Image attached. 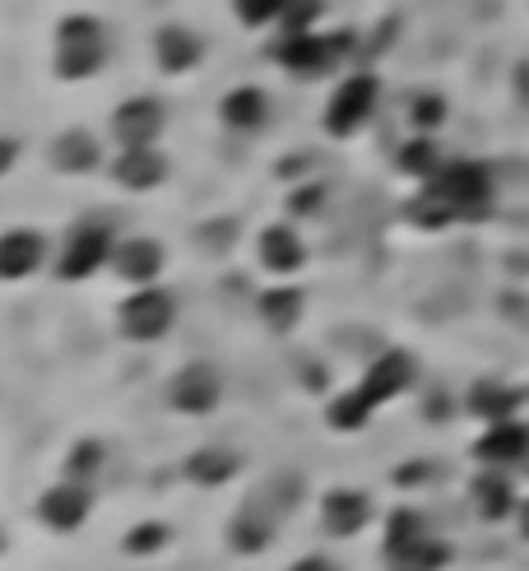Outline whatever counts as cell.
Instances as JSON below:
<instances>
[{"label": "cell", "mask_w": 529, "mask_h": 571, "mask_svg": "<svg viewBox=\"0 0 529 571\" xmlns=\"http://www.w3.org/2000/svg\"><path fill=\"white\" fill-rule=\"evenodd\" d=\"M409 381H414V358H409V353H400V349L381 353V363L367 372L363 386L353 390V396H340L335 404H330V427L358 432V427L367 423V413L377 409V404H386V400H395Z\"/></svg>", "instance_id": "6da1fadb"}, {"label": "cell", "mask_w": 529, "mask_h": 571, "mask_svg": "<svg viewBox=\"0 0 529 571\" xmlns=\"http://www.w3.org/2000/svg\"><path fill=\"white\" fill-rule=\"evenodd\" d=\"M437 191L456 205V214H469V219L483 214L487 201H493V182H487V172L479 163H446L437 172Z\"/></svg>", "instance_id": "7a4b0ae2"}, {"label": "cell", "mask_w": 529, "mask_h": 571, "mask_svg": "<svg viewBox=\"0 0 529 571\" xmlns=\"http://www.w3.org/2000/svg\"><path fill=\"white\" fill-rule=\"evenodd\" d=\"M97 66H103V33H97L93 19H70L61 28V61H56V70L66 80H84Z\"/></svg>", "instance_id": "3957f363"}, {"label": "cell", "mask_w": 529, "mask_h": 571, "mask_svg": "<svg viewBox=\"0 0 529 571\" xmlns=\"http://www.w3.org/2000/svg\"><path fill=\"white\" fill-rule=\"evenodd\" d=\"M168 326H172V298L159 288L135 293V298L122 307V330L130 334V340H159V334H168Z\"/></svg>", "instance_id": "277c9868"}, {"label": "cell", "mask_w": 529, "mask_h": 571, "mask_svg": "<svg viewBox=\"0 0 529 571\" xmlns=\"http://www.w3.org/2000/svg\"><path fill=\"white\" fill-rule=\"evenodd\" d=\"M219 396H223V386H219V372L209 363H191L172 377V404L182 413H209L219 404Z\"/></svg>", "instance_id": "5b68a950"}, {"label": "cell", "mask_w": 529, "mask_h": 571, "mask_svg": "<svg viewBox=\"0 0 529 571\" xmlns=\"http://www.w3.org/2000/svg\"><path fill=\"white\" fill-rule=\"evenodd\" d=\"M107 251H112V232L107 228H80L70 238L66 255H61V279H84V274H93L107 261Z\"/></svg>", "instance_id": "8992f818"}, {"label": "cell", "mask_w": 529, "mask_h": 571, "mask_svg": "<svg viewBox=\"0 0 529 571\" xmlns=\"http://www.w3.org/2000/svg\"><path fill=\"white\" fill-rule=\"evenodd\" d=\"M371 103H377V80H367V75H358V80H348L344 89H335V103H330V130L348 135L353 126L363 122V116L371 112Z\"/></svg>", "instance_id": "52a82bcc"}, {"label": "cell", "mask_w": 529, "mask_h": 571, "mask_svg": "<svg viewBox=\"0 0 529 571\" xmlns=\"http://www.w3.org/2000/svg\"><path fill=\"white\" fill-rule=\"evenodd\" d=\"M159 126H163V107L149 103V98H135V103H126L122 112H116V122H112L116 140H122L126 149H145L153 135H159Z\"/></svg>", "instance_id": "ba28073f"}, {"label": "cell", "mask_w": 529, "mask_h": 571, "mask_svg": "<svg viewBox=\"0 0 529 571\" xmlns=\"http://www.w3.org/2000/svg\"><path fill=\"white\" fill-rule=\"evenodd\" d=\"M37 516H43L51 529H80L84 516H89V492L74 488V483H61L51 488L43 502H37Z\"/></svg>", "instance_id": "9c48e42d"}, {"label": "cell", "mask_w": 529, "mask_h": 571, "mask_svg": "<svg viewBox=\"0 0 529 571\" xmlns=\"http://www.w3.org/2000/svg\"><path fill=\"white\" fill-rule=\"evenodd\" d=\"M371 521V502L363 498V492H353V488H340V492H330L325 498V525L335 529V535H358V529Z\"/></svg>", "instance_id": "30bf717a"}, {"label": "cell", "mask_w": 529, "mask_h": 571, "mask_svg": "<svg viewBox=\"0 0 529 571\" xmlns=\"http://www.w3.org/2000/svg\"><path fill=\"white\" fill-rule=\"evenodd\" d=\"M163 159L153 153L149 145L145 149H126L122 159H116V182L130 186V191H149V186H159L163 182Z\"/></svg>", "instance_id": "8fae6325"}, {"label": "cell", "mask_w": 529, "mask_h": 571, "mask_svg": "<svg viewBox=\"0 0 529 571\" xmlns=\"http://www.w3.org/2000/svg\"><path fill=\"white\" fill-rule=\"evenodd\" d=\"M525 446H529V432L506 419V423H497L493 432H487L474 450H479V460H487V465H511V460L525 456Z\"/></svg>", "instance_id": "7c38bea8"}, {"label": "cell", "mask_w": 529, "mask_h": 571, "mask_svg": "<svg viewBox=\"0 0 529 571\" xmlns=\"http://www.w3.org/2000/svg\"><path fill=\"white\" fill-rule=\"evenodd\" d=\"M37 261H43V238H33V232H10L0 242V274L5 279H24L37 270Z\"/></svg>", "instance_id": "4fadbf2b"}, {"label": "cell", "mask_w": 529, "mask_h": 571, "mask_svg": "<svg viewBox=\"0 0 529 571\" xmlns=\"http://www.w3.org/2000/svg\"><path fill=\"white\" fill-rule=\"evenodd\" d=\"M116 270H122L126 279H135V284H149L153 274L163 270V247H159V242H149V238L126 242L122 251H116Z\"/></svg>", "instance_id": "5bb4252c"}, {"label": "cell", "mask_w": 529, "mask_h": 571, "mask_svg": "<svg viewBox=\"0 0 529 571\" xmlns=\"http://www.w3.org/2000/svg\"><path fill=\"white\" fill-rule=\"evenodd\" d=\"M423 539H427L423 535V516H418V511H409V506H400L395 516H390V525H386V553L400 562V558L414 553Z\"/></svg>", "instance_id": "9a60e30c"}, {"label": "cell", "mask_w": 529, "mask_h": 571, "mask_svg": "<svg viewBox=\"0 0 529 571\" xmlns=\"http://www.w3.org/2000/svg\"><path fill=\"white\" fill-rule=\"evenodd\" d=\"M516 404H520L516 390L511 386H497V381H483V386H474V396H469V409H474L479 419H487V423H506Z\"/></svg>", "instance_id": "2e32d148"}, {"label": "cell", "mask_w": 529, "mask_h": 571, "mask_svg": "<svg viewBox=\"0 0 529 571\" xmlns=\"http://www.w3.org/2000/svg\"><path fill=\"white\" fill-rule=\"evenodd\" d=\"M238 475V460L228 456V450H195L186 460V479L191 483H205V488H219Z\"/></svg>", "instance_id": "e0dca14e"}, {"label": "cell", "mask_w": 529, "mask_h": 571, "mask_svg": "<svg viewBox=\"0 0 529 571\" xmlns=\"http://www.w3.org/2000/svg\"><path fill=\"white\" fill-rule=\"evenodd\" d=\"M261 261L269 265V270H298L302 265V242L292 238L288 228H265L261 232Z\"/></svg>", "instance_id": "ac0fdd59"}, {"label": "cell", "mask_w": 529, "mask_h": 571, "mask_svg": "<svg viewBox=\"0 0 529 571\" xmlns=\"http://www.w3.org/2000/svg\"><path fill=\"white\" fill-rule=\"evenodd\" d=\"M261 317H265V326L269 330H292L298 326V317H302V293L298 288H274V293H265L261 298Z\"/></svg>", "instance_id": "d6986e66"}, {"label": "cell", "mask_w": 529, "mask_h": 571, "mask_svg": "<svg viewBox=\"0 0 529 571\" xmlns=\"http://www.w3.org/2000/svg\"><path fill=\"white\" fill-rule=\"evenodd\" d=\"M51 159H56V168H61V172H89V168L97 163V145L89 140L84 130H70V135H61V140H56Z\"/></svg>", "instance_id": "ffe728a7"}, {"label": "cell", "mask_w": 529, "mask_h": 571, "mask_svg": "<svg viewBox=\"0 0 529 571\" xmlns=\"http://www.w3.org/2000/svg\"><path fill=\"white\" fill-rule=\"evenodd\" d=\"M340 47H344V37L340 43H317V37H292V43L284 47V66H292V70H321L330 56H340Z\"/></svg>", "instance_id": "44dd1931"}, {"label": "cell", "mask_w": 529, "mask_h": 571, "mask_svg": "<svg viewBox=\"0 0 529 571\" xmlns=\"http://www.w3.org/2000/svg\"><path fill=\"white\" fill-rule=\"evenodd\" d=\"M223 122H228V126H238V130L261 126V122H265V98H261L256 89H238V93H228V103H223Z\"/></svg>", "instance_id": "7402d4cb"}, {"label": "cell", "mask_w": 529, "mask_h": 571, "mask_svg": "<svg viewBox=\"0 0 529 571\" xmlns=\"http://www.w3.org/2000/svg\"><path fill=\"white\" fill-rule=\"evenodd\" d=\"M474 502H479V511L487 521H502V516H511V488H506V479H497V475H483L479 483H474Z\"/></svg>", "instance_id": "603a6c76"}, {"label": "cell", "mask_w": 529, "mask_h": 571, "mask_svg": "<svg viewBox=\"0 0 529 571\" xmlns=\"http://www.w3.org/2000/svg\"><path fill=\"white\" fill-rule=\"evenodd\" d=\"M409 219L423 224V228H441L450 219H460V214H456V205H450L441 191H427V195H418V201L409 205Z\"/></svg>", "instance_id": "cb8c5ba5"}, {"label": "cell", "mask_w": 529, "mask_h": 571, "mask_svg": "<svg viewBox=\"0 0 529 571\" xmlns=\"http://www.w3.org/2000/svg\"><path fill=\"white\" fill-rule=\"evenodd\" d=\"M195 61V37L182 33V28H168L159 37V66L163 70H186Z\"/></svg>", "instance_id": "d4e9b609"}, {"label": "cell", "mask_w": 529, "mask_h": 571, "mask_svg": "<svg viewBox=\"0 0 529 571\" xmlns=\"http://www.w3.org/2000/svg\"><path fill=\"white\" fill-rule=\"evenodd\" d=\"M228 539L238 553H261V548L269 544V521H256V516H238L228 529Z\"/></svg>", "instance_id": "484cf974"}, {"label": "cell", "mask_w": 529, "mask_h": 571, "mask_svg": "<svg viewBox=\"0 0 529 571\" xmlns=\"http://www.w3.org/2000/svg\"><path fill=\"white\" fill-rule=\"evenodd\" d=\"M163 544H168V529L163 525H135L130 535H126V553L145 558V553H153V548H163Z\"/></svg>", "instance_id": "4316f807"}, {"label": "cell", "mask_w": 529, "mask_h": 571, "mask_svg": "<svg viewBox=\"0 0 529 571\" xmlns=\"http://www.w3.org/2000/svg\"><path fill=\"white\" fill-rule=\"evenodd\" d=\"M97 460H103V446H97V442H80V446L70 450V460H66L70 479H84V475H93Z\"/></svg>", "instance_id": "83f0119b"}, {"label": "cell", "mask_w": 529, "mask_h": 571, "mask_svg": "<svg viewBox=\"0 0 529 571\" xmlns=\"http://www.w3.org/2000/svg\"><path fill=\"white\" fill-rule=\"evenodd\" d=\"M400 163H404V172L427 176V172L437 168V153H433V145H409V149L400 153Z\"/></svg>", "instance_id": "f1b7e54d"}, {"label": "cell", "mask_w": 529, "mask_h": 571, "mask_svg": "<svg viewBox=\"0 0 529 571\" xmlns=\"http://www.w3.org/2000/svg\"><path fill=\"white\" fill-rule=\"evenodd\" d=\"M288 0H238V14L246 19V24H265V19L284 14Z\"/></svg>", "instance_id": "f546056e"}, {"label": "cell", "mask_w": 529, "mask_h": 571, "mask_svg": "<svg viewBox=\"0 0 529 571\" xmlns=\"http://www.w3.org/2000/svg\"><path fill=\"white\" fill-rule=\"evenodd\" d=\"M311 14H317V0H288V5H284V19H288V28H302Z\"/></svg>", "instance_id": "4dcf8cb0"}, {"label": "cell", "mask_w": 529, "mask_h": 571, "mask_svg": "<svg viewBox=\"0 0 529 571\" xmlns=\"http://www.w3.org/2000/svg\"><path fill=\"white\" fill-rule=\"evenodd\" d=\"M288 205H292V214H311V209L321 205V191H317V186H311V191H298Z\"/></svg>", "instance_id": "1f68e13d"}, {"label": "cell", "mask_w": 529, "mask_h": 571, "mask_svg": "<svg viewBox=\"0 0 529 571\" xmlns=\"http://www.w3.org/2000/svg\"><path fill=\"white\" fill-rule=\"evenodd\" d=\"M288 571H340L335 562H325V558H302V562H292Z\"/></svg>", "instance_id": "d6a6232c"}, {"label": "cell", "mask_w": 529, "mask_h": 571, "mask_svg": "<svg viewBox=\"0 0 529 571\" xmlns=\"http://www.w3.org/2000/svg\"><path fill=\"white\" fill-rule=\"evenodd\" d=\"M418 122H423V126L437 122V103H423V107H418Z\"/></svg>", "instance_id": "836d02e7"}, {"label": "cell", "mask_w": 529, "mask_h": 571, "mask_svg": "<svg viewBox=\"0 0 529 571\" xmlns=\"http://www.w3.org/2000/svg\"><path fill=\"white\" fill-rule=\"evenodd\" d=\"M427 413H433V419H437V413H450V400H433V404H427Z\"/></svg>", "instance_id": "e575fe53"}, {"label": "cell", "mask_w": 529, "mask_h": 571, "mask_svg": "<svg viewBox=\"0 0 529 571\" xmlns=\"http://www.w3.org/2000/svg\"><path fill=\"white\" fill-rule=\"evenodd\" d=\"M400 571H423V567H414V562H400Z\"/></svg>", "instance_id": "d590c367"}, {"label": "cell", "mask_w": 529, "mask_h": 571, "mask_svg": "<svg viewBox=\"0 0 529 571\" xmlns=\"http://www.w3.org/2000/svg\"><path fill=\"white\" fill-rule=\"evenodd\" d=\"M525 529H529V506H525Z\"/></svg>", "instance_id": "8d00e7d4"}]
</instances>
